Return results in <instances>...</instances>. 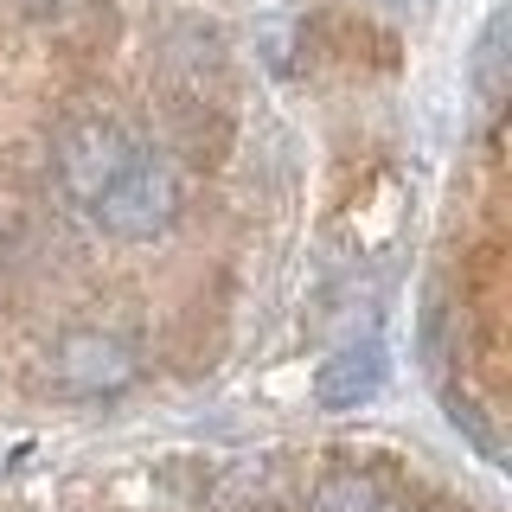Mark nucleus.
<instances>
[{"instance_id": "obj_1", "label": "nucleus", "mask_w": 512, "mask_h": 512, "mask_svg": "<svg viewBox=\"0 0 512 512\" xmlns=\"http://www.w3.org/2000/svg\"><path fill=\"white\" fill-rule=\"evenodd\" d=\"M141 148H148V141H141L128 122H116L109 109H77V116L58 128V141H52V167H58L64 199H71L77 212H90Z\"/></svg>"}, {"instance_id": "obj_2", "label": "nucleus", "mask_w": 512, "mask_h": 512, "mask_svg": "<svg viewBox=\"0 0 512 512\" xmlns=\"http://www.w3.org/2000/svg\"><path fill=\"white\" fill-rule=\"evenodd\" d=\"M84 218L103 237H122V244H154V237H167L173 218H180V173L167 167V154L141 148L116 173V186H109Z\"/></svg>"}, {"instance_id": "obj_3", "label": "nucleus", "mask_w": 512, "mask_h": 512, "mask_svg": "<svg viewBox=\"0 0 512 512\" xmlns=\"http://www.w3.org/2000/svg\"><path fill=\"white\" fill-rule=\"evenodd\" d=\"M52 391L58 397H116L135 384L141 372V359H135V346L122 340V333H103V327H77V333H64V340L52 346Z\"/></svg>"}, {"instance_id": "obj_4", "label": "nucleus", "mask_w": 512, "mask_h": 512, "mask_svg": "<svg viewBox=\"0 0 512 512\" xmlns=\"http://www.w3.org/2000/svg\"><path fill=\"white\" fill-rule=\"evenodd\" d=\"M378 384H384V346L365 340V346L333 352V359L320 365L314 391H320V404H327V410H359V404H372V397H378Z\"/></svg>"}, {"instance_id": "obj_5", "label": "nucleus", "mask_w": 512, "mask_h": 512, "mask_svg": "<svg viewBox=\"0 0 512 512\" xmlns=\"http://www.w3.org/2000/svg\"><path fill=\"white\" fill-rule=\"evenodd\" d=\"M308 512H397V500L384 493V480H378V474L340 468V474H327V480L314 487Z\"/></svg>"}, {"instance_id": "obj_6", "label": "nucleus", "mask_w": 512, "mask_h": 512, "mask_svg": "<svg viewBox=\"0 0 512 512\" xmlns=\"http://www.w3.org/2000/svg\"><path fill=\"white\" fill-rule=\"evenodd\" d=\"M474 84H480V96H487V103H500V90H506V13H493L487 32H480Z\"/></svg>"}, {"instance_id": "obj_7", "label": "nucleus", "mask_w": 512, "mask_h": 512, "mask_svg": "<svg viewBox=\"0 0 512 512\" xmlns=\"http://www.w3.org/2000/svg\"><path fill=\"white\" fill-rule=\"evenodd\" d=\"M7 7L20 13V20H71L84 0H7Z\"/></svg>"}]
</instances>
